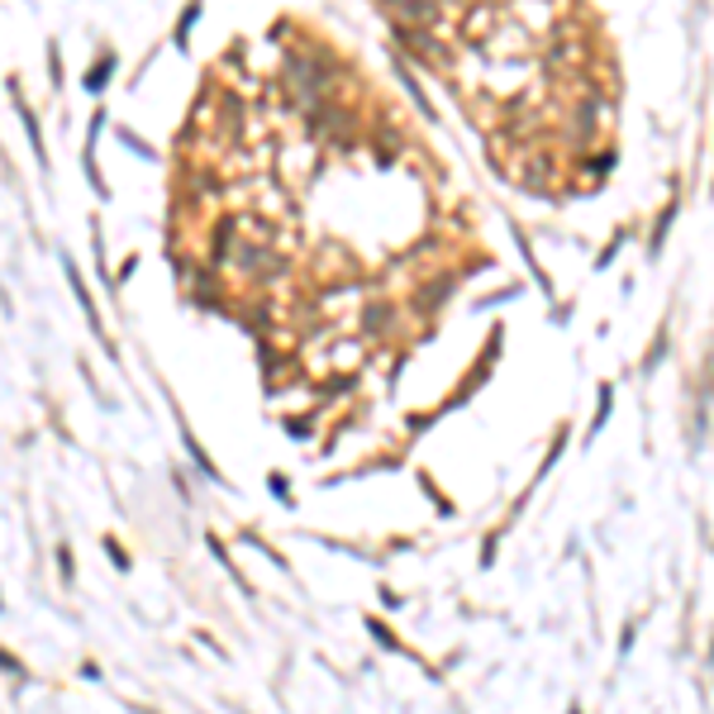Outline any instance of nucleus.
Here are the masks:
<instances>
[{
  "label": "nucleus",
  "instance_id": "obj_1",
  "mask_svg": "<svg viewBox=\"0 0 714 714\" xmlns=\"http://www.w3.org/2000/svg\"><path fill=\"white\" fill-rule=\"evenodd\" d=\"M110 67H114L110 57H105V63H96V67H91V77H86V81H91V86H100V77H110Z\"/></svg>",
  "mask_w": 714,
  "mask_h": 714
}]
</instances>
